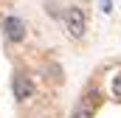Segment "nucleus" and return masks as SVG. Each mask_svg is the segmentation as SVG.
Returning <instances> with one entry per match:
<instances>
[{
	"label": "nucleus",
	"mask_w": 121,
	"mask_h": 118,
	"mask_svg": "<svg viewBox=\"0 0 121 118\" xmlns=\"http://www.w3.org/2000/svg\"><path fill=\"white\" fill-rule=\"evenodd\" d=\"M65 25H68V34L73 39H82L85 37V28H87V20H85V11L79 6H70L65 11Z\"/></svg>",
	"instance_id": "obj_1"
},
{
	"label": "nucleus",
	"mask_w": 121,
	"mask_h": 118,
	"mask_svg": "<svg viewBox=\"0 0 121 118\" xmlns=\"http://www.w3.org/2000/svg\"><path fill=\"white\" fill-rule=\"evenodd\" d=\"M11 90H14V98H20V101L31 98V96H34V82H31V76H26V73H14Z\"/></svg>",
	"instance_id": "obj_2"
},
{
	"label": "nucleus",
	"mask_w": 121,
	"mask_h": 118,
	"mask_svg": "<svg viewBox=\"0 0 121 118\" xmlns=\"http://www.w3.org/2000/svg\"><path fill=\"white\" fill-rule=\"evenodd\" d=\"M3 31H6V37H9L11 42H23V39H26V23H23L20 17H6Z\"/></svg>",
	"instance_id": "obj_3"
},
{
	"label": "nucleus",
	"mask_w": 121,
	"mask_h": 118,
	"mask_svg": "<svg viewBox=\"0 0 121 118\" xmlns=\"http://www.w3.org/2000/svg\"><path fill=\"white\" fill-rule=\"evenodd\" d=\"M70 118H93V110L85 104V101H79V104H76V110L70 113Z\"/></svg>",
	"instance_id": "obj_4"
},
{
	"label": "nucleus",
	"mask_w": 121,
	"mask_h": 118,
	"mask_svg": "<svg viewBox=\"0 0 121 118\" xmlns=\"http://www.w3.org/2000/svg\"><path fill=\"white\" fill-rule=\"evenodd\" d=\"M113 93L121 98V73H116V76H113Z\"/></svg>",
	"instance_id": "obj_5"
},
{
	"label": "nucleus",
	"mask_w": 121,
	"mask_h": 118,
	"mask_svg": "<svg viewBox=\"0 0 121 118\" xmlns=\"http://www.w3.org/2000/svg\"><path fill=\"white\" fill-rule=\"evenodd\" d=\"M99 3H101V11H104V14L113 11V0H99Z\"/></svg>",
	"instance_id": "obj_6"
}]
</instances>
